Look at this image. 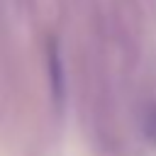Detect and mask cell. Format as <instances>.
<instances>
[{
    "instance_id": "6da1fadb",
    "label": "cell",
    "mask_w": 156,
    "mask_h": 156,
    "mask_svg": "<svg viewBox=\"0 0 156 156\" xmlns=\"http://www.w3.org/2000/svg\"><path fill=\"white\" fill-rule=\"evenodd\" d=\"M46 63H49L54 98H56V102H61V98H63V68H61V56H58L56 39H49L46 41Z\"/></svg>"
}]
</instances>
